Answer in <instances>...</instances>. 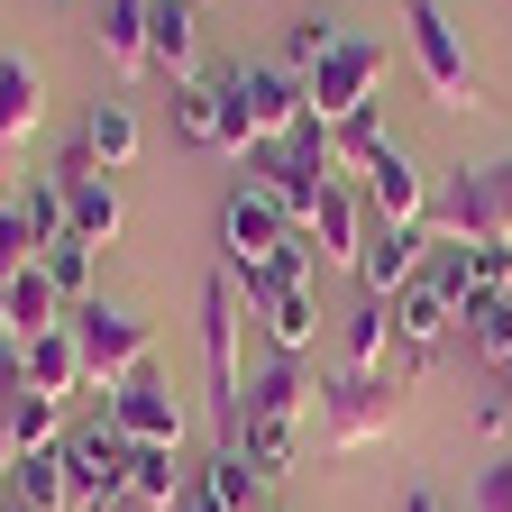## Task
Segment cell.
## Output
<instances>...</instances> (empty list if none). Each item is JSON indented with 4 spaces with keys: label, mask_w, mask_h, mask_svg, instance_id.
Instances as JSON below:
<instances>
[{
    "label": "cell",
    "mask_w": 512,
    "mask_h": 512,
    "mask_svg": "<svg viewBox=\"0 0 512 512\" xmlns=\"http://www.w3.org/2000/svg\"><path fill=\"white\" fill-rule=\"evenodd\" d=\"M211 83H220V110H229V156L284 147L293 128L311 119V83L293 74L284 55H275V64H229V74H211Z\"/></svg>",
    "instance_id": "obj_1"
},
{
    "label": "cell",
    "mask_w": 512,
    "mask_h": 512,
    "mask_svg": "<svg viewBox=\"0 0 512 512\" xmlns=\"http://www.w3.org/2000/svg\"><path fill=\"white\" fill-rule=\"evenodd\" d=\"M311 403H320V384H302V357H266V375L247 384V430H238V448L266 476H284L302 458V412Z\"/></svg>",
    "instance_id": "obj_2"
},
{
    "label": "cell",
    "mask_w": 512,
    "mask_h": 512,
    "mask_svg": "<svg viewBox=\"0 0 512 512\" xmlns=\"http://www.w3.org/2000/svg\"><path fill=\"white\" fill-rule=\"evenodd\" d=\"M403 394H412V375H320V448H375V439H394L403 430Z\"/></svg>",
    "instance_id": "obj_3"
},
{
    "label": "cell",
    "mask_w": 512,
    "mask_h": 512,
    "mask_svg": "<svg viewBox=\"0 0 512 512\" xmlns=\"http://www.w3.org/2000/svg\"><path fill=\"white\" fill-rule=\"evenodd\" d=\"M421 229L439 247H476V238H512V165H458L448 192H430Z\"/></svg>",
    "instance_id": "obj_4"
},
{
    "label": "cell",
    "mask_w": 512,
    "mask_h": 512,
    "mask_svg": "<svg viewBox=\"0 0 512 512\" xmlns=\"http://www.w3.org/2000/svg\"><path fill=\"white\" fill-rule=\"evenodd\" d=\"M403 37H412V64H421V83H430V101H439V110H476V101H485L476 55H467V37H458V28H448L439 0H403Z\"/></svg>",
    "instance_id": "obj_5"
},
{
    "label": "cell",
    "mask_w": 512,
    "mask_h": 512,
    "mask_svg": "<svg viewBox=\"0 0 512 512\" xmlns=\"http://www.w3.org/2000/svg\"><path fill=\"white\" fill-rule=\"evenodd\" d=\"M64 330H74V348H83L92 394H110V384H128V375L147 366V320L119 311V302H74V311H64Z\"/></svg>",
    "instance_id": "obj_6"
},
{
    "label": "cell",
    "mask_w": 512,
    "mask_h": 512,
    "mask_svg": "<svg viewBox=\"0 0 512 512\" xmlns=\"http://www.w3.org/2000/svg\"><path fill=\"white\" fill-rule=\"evenodd\" d=\"M375 83H384V46L339 37L330 55H320V74H311V119H320V128H357V119H375Z\"/></svg>",
    "instance_id": "obj_7"
},
{
    "label": "cell",
    "mask_w": 512,
    "mask_h": 512,
    "mask_svg": "<svg viewBox=\"0 0 512 512\" xmlns=\"http://www.w3.org/2000/svg\"><path fill=\"white\" fill-rule=\"evenodd\" d=\"M101 412H110V430H119L128 448H183V430H192V412H183V394H174V375H156V366H138L128 384H110Z\"/></svg>",
    "instance_id": "obj_8"
},
{
    "label": "cell",
    "mask_w": 512,
    "mask_h": 512,
    "mask_svg": "<svg viewBox=\"0 0 512 512\" xmlns=\"http://www.w3.org/2000/svg\"><path fill=\"white\" fill-rule=\"evenodd\" d=\"M64 467H74V503L83 512H128V467H138V448L110 430V412L64 430Z\"/></svg>",
    "instance_id": "obj_9"
},
{
    "label": "cell",
    "mask_w": 512,
    "mask_h": 512,
    "mask_svg": "<svg viewBox=\"0 0 512 512\" xmlns=\"http://www.w3.org/2000/svg\"><path fill=\"white\" fill-rule=\"evenodd\" d=\"M293 238V220H284V202L266 183H238L229 202H220V275H256L266 256Z\"/></svg>",
    "instance_id": "obj_10"
},
{
    "label": "cell",
    "mask_w": 512,
    "mask_h": 512,
    "mask_svg": "<svg viewBox=\"0 0 512 512\" xmlns=\"http://www.w3.org/2000/svg\"><path fill=\"white\" fill-rule=\"evenodd\" d=\"M55 183H64V211H74V238H92V247H110L119 229H128V202H119V183L74 147V156H64L55 165Z\"/></svg>",
    "instance_id": "obj_11"
},
{
    "label": "cell",
    "mask_w": 512,
    "mask_h": 512,
    "mask_svg": "<svg viewBox=\"0 0 512 512\" xmlns=\"http://www.w3.org/2000/svg\"><path fill=\"white\" fill-rule=\"evenodd\" d=\"M366 211H375V229H421V211H430V174L412 165L403 138L366 165Z\"/></svg>",
    "instance_id": "obj_12"
},
{
    "label": "cell",
    "mask_w": 512,
    "mask_h": 512,
    "mask_svg": "<svg viewBox=\"0 0 512 512\" xmlns=\"http://www.w3.org/2000/svg\"><path fill=\"white\" fill-rule=\"evenodd\" d=\"M421 275H430V229H375L357 256V293H375V302H403Z\"/></svg>",
    "instance_id": "obj_13"
},
{
    "label": "cell",
    "mask_w": 512,
    "mask_h": 512,
    "mask_svg": "<svg viewBox=\"0 0 512 512\" xmlns=\"http://www.w3.org/2000/svg\"><path fill=\"white\" fill-rule=\"evenodd\" d=\"M101 64L119 83L156 74V0H110L101 10Z\"/></svg>",
    "instance_id": "obj_14"
},
{
    "label": "cell",
    "mask_w": 512,
    "mask_h": 512,
    "mask_svg": "<svg viewBox=\"0 0 512 512\" xmlns=\"http://www.w3.org/2000/svg\"><path fill=\"white\" fill-rule=\"evenodd\" d=\"M366 202H357V183H330L320 192V211H311V247H320V266H348L357 275V256H366Z\"/></svg>",
    "instance_id": "obj_15"
},
{
    "label": "cell",
    "mask_w": 512,
    "mask_h": 512,
    "mask_svg": "<svg viewBox=\"0 0 512 512\" xmlns=\"http://www.w3.org/2000/svg\"><path fill=\"white\" fill-rule=\"evenodd\" d=\"M0 503L10 512H74V467H64V448H28V458L0 476Z\"/></svg>",
    "instance_id": "obj_16"
},
{
    "label": "cell",
    "mask_w": 512,
    "mask_h": 512,
    "mask_svg": "<svg viewBox=\"0 0 512 512\" xmlns=\"http://www.w3.org/2000/svg\"><path fill=\"white\" fill-rule=\"evenodd\" d=\"M339 357H348V375H394V302L357 293L348 330H339Z\"/></svg>",
    "instance_id": "obj_17"
},
{
    "label": "cell",
    "mask_w": 512,
    "mask_h": 512,
    "mask_svg": "<svg viewBox=\"0 0 512 512\" xmlns=\"http://www.w3.org/2000/svg\"><path fill=\"white\" fill-rule=\"evenodd\" d=\"M64 311H74V302H64L55 293V275L46 266H28V275H10V320H0V339H46V330H64Z\"/></svg>",
    "instance_id": "obj_18"
},
{
    "label": "cell",
    "mask_w": 512,
    "mask_h": 512,
    "mask_svg": "<svg viewBox=\"0 0 512 512\" xmlns=\"http://www.w3.org/2000/svg\"><path fill=\"white\" fill-rule=\"evenodd\" d=\"M46 119V74L28 55H0V147H28Z\"/></svg>",
    "instance_id": "obj_19"
},
{
    "label": "cell",
    "mask_w": 512,
    "mask_h": 512,
    "mask_svg": "<svg viewBox=\"0 0 512 512\" xmlns=\"http://www.w3.org/2000/svg\"><path fill=\"white\" fill-rule=\"evenodd\" d=\"M19 357H28V394H46V403H64V394H92V375H83V348H74V330H46V339H28Z\"/></svg>",
    "instance_id": "obj_20"
},
{
    "label": "cell",
    "mask_w": 512,
    "mask_h": 512,
    "mask_svg": "<svg viewBox=\"0 0 512 512\" xmlns=\"http://www.w3.org/2000/svg\"><path fill=\"white\" fill-rule=\"evenodd\" d=\"M256 320H266L275 357H311V348H320V284H293V293H275V302H256Z\"/></svg>",
    "instance_id": "obj_21"
},
{
    "label": "cell",
    "mask_w": 512,
    "mask_h": 512,
    "mask_svg": "<svg viewBox=\"0 0 512 512\" xmlns=\"http://www.w3.org/2000/svg\"><path fill=\"white\" fill-rule=\"evenodd\" d=\"M174 138H183V147H211V156H229V110H220V83H211V74L174 83Z\"/></svg>",
    "instance_id": "obj_22"
},
{
    "label": "cell",
    "mask_w": 512,
    "mask_h": 512,
    "mask_svg": "<svg viewBox=\"0 0 512 512\" xmlns=\"http://www.w3.org/2000/svg\"><path fill=\"white\" fill-rule=\"evenodd\" d=\"M192 64H202V10L192 0H156V74L192 83Z\"/></svg>",
    "instance_id": "obj_23"
},
{
    "label": "cell",
    "mask_w": 512,
    "mask_h": 512,
    "mask_svg": "<svg viewBox=\"0 0 512 512\" xmlns=\"http://www.w3.org/2000/svg\"><path fill=\"white\" fill-rule=\"evenodd\" d=\"M202 476H211V494H220L229 512H275V476L256 467L247 448H220V458H211Z\"/></svg>",
    "instance_id": "obj_24"
},
{
    "label": "cell",
    "mask_w": 512,
    "mask_h": 512,
    "mask_svg": "<svg viewBox=\"0 0 512 512\" xmlns=\"http://www.w3.org/2000/svg\"><path fill=\"white\" fill-rule=\"evenodd\" d=\"M83 156H92L101 174H119L128 156H138V119H128V101H92V110H83Z\"/></svg>",
    "instance_id": "obj_25"
},
{
    "label": "cell",
    "mask_w": 512,
    "mask_h": 512,
    "mask_svg": "<svg viewBox=\"0 0 512 512\" xmlns=\"http://www.w3.org/2000/svg\"><path fill=\"white\" fill-rule=\"evenodd\" d=\"M183 503V448H138L128 467V512H174Z\"/></svg>",
    "instance_id": "obj_26"
},
{
    "label": "cell",
    "mask_w": 512,
    "mask_h": 512,
    "mask_svg": "<svg viewBox=\"0 0 512 512\" xmlns=\"http://www.w3.org/2000/svg\"><path fill=\"white\" fill-rule=\"evenodd\" d=\"M19 430H28V357L19 339H0V476L19 467Z\"/></svg>",
    "instance_id": "obj_27"
},
{
    "label": "cell",
    "mask_w": 512,
    "mask_h": 512,
    "mask_svg": "<svg viewBox=\"0 0 512 512\" xmlns=\"http://www.w3.org/2000/svg\"><path fill=\"white\" fill-rule=\"evenodd\" d=\"M458 330H467V348L476 357H512V293H467V311H458Z\"/></svg>",
    "instance_id": "obj_28"
},
{
    "label": "cell",
    "mask_w": 512,
    "mask_h": 512,
    "mask_svg": "<svg viewBox=\"0 0 512 512\" xmlns=\"http://www.w3.org/2000/svg\"><path fill=\"white\" fill-rule=\"evenodd\" d=\"M19 220L37 229V256H46L55 238H74V211H64V183H55V174H28V192H19Z\"/></svg>",
    "instance_id": "obj_29"
},
{
    "label": "cell",
    "mask_w": 512,
    "mask_h": 512,
    "mask_svg": "<svg viewBox=\"0 0 512 512\" xmlns=\"http://www.w3.org/2000/svg\"><path fill=\"white\" fill-rule=\"evenodd\" d=\"M339 37H348V28H339L330 10H302V19L284 28V64H293V74H302V83H311V74H320V55H330Z\"/></svg>",
    "instance_id": "obj_30"
},
{
    "label": "cell",
    "mask_w": 512,
    "mask_h": 512,
    "mask_svg": "<svg viewBox=\"0 0 512 512\" xmlns=\"http://www.w3.org/2000/svg\"><path fill=\"white\" fill-rule=\"evenodd\" d=\"M92 256H101L92 238H55V247L37 256V266L55 275V293H64V302H92Z\"/></svg>",
    "instance_id": "obj_31"
},
{
    "label": "cell",
    "mask_w": 512,
    "mask_h": 512,
    "mask_svg": "<svg viewBox=\"0 0 512 512\" xmlns=\"http://www.w3.org/2000/svg\"><path fill=\"white\" fill-rule=\"evenodd\" d=\"M384 147H394V138H384V128H375V119H357V128H339V183H366V165H375Z\"/></svg>",
    "instance_id": "obj_32"
},
{
    "label": "cell",
    "mask_w": 512,
    "mask_h": 512,
    "mask_svg": "<svg viewBox=\"0 0 512 512\" xmlns=\"http://www.w3.org/2000/svg\"><path fill=\"white\" fill-rule=\"evenodd\" d=\"M28 266H37V229L19 220V202H0V284L28 275Z\"/></svg>",
    "instance_id": "obj_33"
},
{
    "label": "cell",
    "mask_w": 512,
    "mask_h": 512,
    "mask_svg": "<svg viewBox=\"0 0 512 512\" xmlns=\"http://www.w3.org/2000/svg\"><path fill=\"white\" fill-rule=\"evenodd\" d=\"M467 275H476V293H512V238H476Z\"/></svg>",
    "instance_id": "obj_34"
},
{
    "label": "cell",
    "mask_w": 512,
    "mask_h": 512,
    "mask_svg": "<svg viewBox=\"0 0 512 512\" xmlns=\"http://www.w3.org/2000/svg\"><path fill=\"white\" fill-rule=\"evenodd\" d=\"M467 512H512V458H494V467L476 476V494H467Z\"/></svg>",
    "instance_id": "obj_35"
},
{
    "label": "cell",
    "mask_w": 512,
    "mask_h": 512,
    "mask_svg": "<svg viewBox=\"0 0 512 512\" xmlns=\"http://www.w3.org/2000/svg\"><path fill=\"white\" fill-rule=\"evenodd\" d=\"M503 430H512V394H485L476 403V439H503Z\"/></svg>",
    "instance_id": "obj_36"
},
{
    "label": "cell",
    "mask_w": 512,
    "mask_h": 512,
    "mask_svg": "<svg viewBox=\"0 0 512 512\" xmlns=\"http://www.w3.org/2000/svg\"><path fill=\"white\" fill-rule=\"evenodd\" d=\"M174 512H229V503L211 494V476H202V467H192V476H183V503H174Z\"/></svg>",
    "instance_id": "obj_37"
},
{
    "label": "cell",
    "mask_w": 512,
    "mask_h": 512,
    "mask_svg": "<svg viewBox=\"0 0 512 512\" xmlns=\"http://www.w3.org/2000/svg\"><path fill=\"white\" fill-rule=\"evenodd\" d=\"M403 512H448V503H439L430 485H412V494H403Z\"/></svg>",
    "instance_id": "obj_38"
},
{
    "label": "cell",
    "mask_w": 512,
    "mask_h": 512,
    "mask_svg": "<svg viewBox=\"0 0 512 512\" xmlns=\"http://www.w3.org/2000/svg\"><path fill=\"white\" fill-rule=\"evenodd\" d=\"M503 394H512V357H503Z\"/></svg>",
    "instance_id": "obj_39"
},
{
    "label": "cell",
    "mask_w": 512,
    "mask_h": 512,
    "mask_svg": "<svg viewBox=\"0 0 512 512\" xmlns=\"http://www.w3.org/2000/svg\"><path fill=\"white\" fill-rule=\"evenodd\" d=\"M192 10H211V0H192Z\"/></svg>",
    "instance_id": "obj_40"
}]
</instances>
